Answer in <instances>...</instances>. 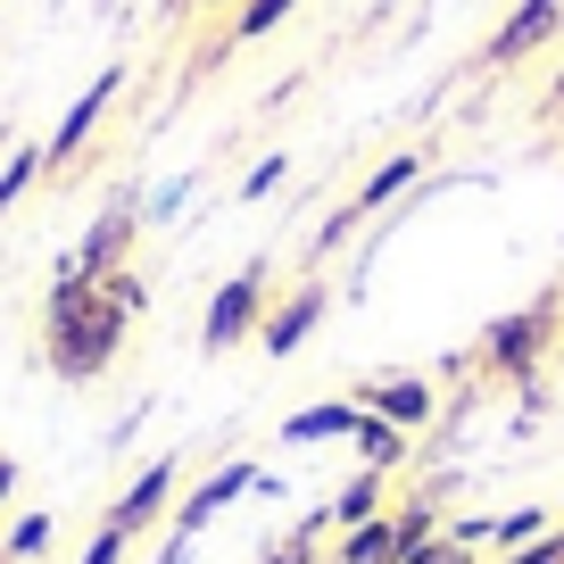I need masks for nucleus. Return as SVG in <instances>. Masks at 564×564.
<instances>
[{
  "label": "nucleus",
  "instance_id": "b1692460",
  "mask_svg": "<svg viewBox=\"0 0 564 564\" xmlns=\"http://www.w3.org/2000/svg\"><path fill=\"white\" fill-rule=\"evenodd\" d=\"M540 124H564V75L547 84V100H540Z\"/></svg>",
  "mask_w": 564,
  "mask_h": 564
},
{
  "label": "nucleus",
  "instance_id": "cd10ccee",
  "mask_svg": "<svg viewBox=\"0 0 564 564\" xmlns=\"http://www.w3.org/2000/svg\"><path fill=\"white\" fill-rule=\"evenodd\" d=\"M0 564H9V547H0Z\"/></svg>",
  "mask_w": 564,
  "mask_h": 564
},
{
  "label": "nucleus",
  "instance_id": "a211bd4d",
  "mask_svg": "<svg viewBox=\"0 0 564 564\" xmlns=\"http://www.w3.org/2000/svg\"><path fill=\"white\" fill-rule=\"evenodd\" d=\"M42 175H51V159H42V141H18V150H9V166H0V216L18 208V199L34 192Z\"/></svg>",
  "mask_w": 564,
  "mask_h": 564
},
{
  "label": "nucleus",
  "instance_id": "2eb2a0df",
  "mask_svg": "<svg viewBox=\"0 0 564 564\" xmlns=\"http://www.w3.org/2000/svg\"><path fill=\"white\" fill-rule=\"evenodd\" d=\"M349 448H357V465H373V474H399V465L415 457V441H406L399 423L366 415V406H357V423H349Z\"/></svg>",
  "mask_w": 564,
  "mask_h": 564
},
{
  "label": "nucleus",
  "instance_id": "4be33fe9",
  "mask_svg": "<svg viewBox=\"0 0 564 564\" xmlns=\"http://www.w3.org/2000/svg\"><path fill=\"white\" fill-rule=\"evenodd\" d=\"M124 556H133V540H124L117 523H91V540H84V556H75V564H124Z\"/></svg>",
  "mask_w": 564,
  "mask_h": 564
},
{
  "label": "nucleus",
  "instance_id": "f03ea898",
  "mask_svg": "<svg viewBox=\"0 0 564 564\" xmlns=\"http://www.w3.org/2000/svg\"><path fill=\"white\" fill-rule=\"evenodd\" d=\"M564 333V291H540L531 307H514V316H498L490 333L474 340V349L457 357V373H481V382H531L547 357V340Z\"/></svg>",
  "mask_w": 564,
  "mask_h": 564
},
{
  "label": "nucleus",
  "instance_id": "ddd939ff",
  "mask_svg": "<svg viewBox=\"0 0 564 564\" xmlns=\"http://www.w3.org/2000/svg\"><path fill=\"white\" fill-rule=\"evenodd\" d=\"M390 556H399V523H390V507L373 514V523L333 531V540H324V564H390Z\"/></svg>",
  "mask_w": 564,
  "mask_h": 564
},
{
  "label": "nucleus",
  "instance_id": "20e7f679",
  "mask_svg": "<svg viewBox=\"0 0 564 564\" xmlns=\"http://www.w3.org/2000/svg\"><path fill=\"white\" fill-rule=\"evenodd\" d=\"M265 307H274V249H258V258H249L241 274H225V282H216L208 316H199V349H208V357H225V349H241V340H258Z\"/></svg>",
  "mask_w": 564,
  "mask_h": 564
},
{
  "label": "nucleus",
  "instance_id": "f8f14e48",
  "mask_svg": "<svg viewBox=\"0 0 564 564\" xmlns=\"http://www.w3.org/2000/svg\"><path fill=\"white\" fill-rule=\"evenodd\" d=\"M390 507V474H373V465H357L349 481H340L333 498H324V514H333V531H357V523H373V514Z\"/></svg>",
  "mask_w": 564,
  "mask_h": 564
},
{
  "label": "nucleus",
  "instance_id": "f257e3e1",
  "mask_svg": "<svg viewBox=\"0 0 564 564\" xmlns=\"http://www.w3.org/2000/svg\"><path fill=\"white\" fill-rule=\"evenodd\" d=\"M124 333H133V316L108 300L100 282L51 274V300H42V366H51L67 390H91V382H100V373L117 366Z\"/></svg>",
  "mask_w": 564,
  "mask_h": 564
},
{
  "label": "nucleus",
  "instance_id": "6ab92c4d",
  "mask_svg": "<svg viewBox=\"0 0 564 564\" xmlns=\"http://www.w3.org/2000/svg\"><path fill=\"white\" fill-rule=\"evenodd\" d=\"M282 183H291V150H265L258 166L241 175V192H232V208H258V199H274Z\"/></svg>",
  "mask_w": 564,
  "mask_h": 564
},
{
  "label": "nucleus",
  "instance_id": "9d476101",
  "mask_svg": "<svg viewBox=\"0 0 564 564\" xmlns=\"http://www.w3.org/2000/svg\"><path fill=\"white\" fill-rule=\"evenodd\" d=\"M324 316H333V282H324V274H300L274 307H265L258 349H265V357H300L307 340H316V324H324Z\"/></svg>",
  "mask_w": 564,
  "mask_h": 564
},
{
  "label": "nucleus",
  "instance_id": "0eeeda50",
  "mask_svg": "<svg viewBox=\"0 0 564 564\" xmlns=\"http://www.w3.org/2000/svg\"><path fill=\"white\" fill-rule=\"evenodd\" d=\"M349 399L366 406V415L399 423L406 441L441 423V382H432V373H366V382H349Z\"/></svg>",
  "mask_w": 564,
  "mask_h": 564
},
{
  "label": "nucleus",
  "instance_id": "a878e982",
  "mask_svg": "<svg viewBox=\"0 0 564 564\" xmlns=\"http://www.w3.org/2000/svg\"><path fill=\"white\" fill-rule=\"evenodd\" d=\"M192 9H241V0H192Z\"/></svg>",
  "mask_w": 564,
  "mask_h": 564
},
{
  "label": "nucleus",
  "instance_id": "423d86ee",
  "mask_svg": "<svg viewBox=\"0 0 564 564\" xmlns=\"http://www.w3.org/2000/svg\"><path fill=\"white\" fill-rule=\"evenodd\" d=\"M258 481H265V465H249V457H232V465H216V474H199L192 490L175 498V514H166V540H199V531H208L225 507L258 498Z\"/></svg>",
  "mask_w": 564,
  "mask_h": 564
},
{
  "label": "nucleus",
  "instance_id": "7ed1b4c3",
  "mask_svg": "<svg viewBox=\"0 0 564 564\" xmlns=\"http://www.w3.org/2000/svg\"><path fill=\"white\" fill-rule=\"evenodd\" d=\"M423 166H432V141H399L390 159H373V166H366V183H357V192H349V199H340V208H333V216L316 225V249H307V258L340 249V241H349L357 225H373V216H382V208H390L399 192H415V183H423Z\"/></svg>",
  "mask_w": 564,
  "mask_h": 564
},
{
  "label": "nucleus",
  "instance_id": "393cba45",
  "mask_svg": "<svg viewBox=\"0 0 564 564\" xmlns=\"http://www.w3.org/2000/svg\"><path fill=\"white\" fill-rule=\"evenodd\" d=\"M9 498H18V457L0 448V507H9Z\"/></svg>",
  "mask_w": 564,
  "mask_h": 564
},
{
  "label": "nucleus",
  "instance_id": "4468645a",
  "mask_svg": "<svg viewBox=\"0 0 564 564\" xmlns=\"http://www.w3.org/2000/svg\"><path fill=\"white\" fill-rule=\"evenodd\" d=\"M357 423V399H316L300 415H282V448H316V441H349Z\"/></svg>",
  "mask_w": 564,
  "mask_h": 564
},
{
  "label": "nucleus",
  "instance_id": "5701e85b",
  "mask_svg": "<svg viewBox=\"0 0 564 564\" xmlns=\"http://www.w3.org/2000/svg\"><path fill=\"white\" fill-rule=\"evenodd\" d=\"M406 564H481V556H474V547H457V540H448V531H441V540L423 547V556H406Z\"/></svg>",
  "mask_w": 564,
  "mask_h": 564
},
{
  "label": "nucleus",
  "instance_id": "f3484780",
  "mask_svg": "<svg viewBox=\"0 0 564 564\" xmlns=\"http://www.w3.org/2000/svg\"><path fill=\"white\" fill-rule=\"evenodd\" d=\"M0 547H9V564H42V556H51V547H58V514H18V523H9V531H0Z\"/></svg>",
  "mask_w": 564,
  "mask_h": 564
},
{
  "label": "nucleus",
  "instance_id": "39448f33",
  "mask_svg": "<svg viewBox=\"0 0 564 564\" xmlns=\"http://www.w3.org/2000/svg\"><path fill=\"white\" fill-rule=\"evenodd\" d=\"M124 75H133V67H124V58H117V67H100V75H91V84H84V91H75V100H67V117H58V133L42 141V159H51V175H42V183H67L75 166H84V150H91V133H100V117H108V108H117V91H124Z\"/></svg>",
  "mask_w": 564,
  "mask_h": 564
},
{
  "label": "nucleus",
  "instance_id": "aec40b11",
  "mask_svg": "<svg viewBox=\"0 0 564 564\" xmlns=\"http://www.w3.org/2000/svg\"><path fill=\"white\" fill-rule=\"evenodd\" d=\"M547 523H556V507H507V514H498V531H490V556H507V547L540 540Z\"/></svg>",
  "mask_w": 564,
  "mask_h": 564
},
{
  "label": "nucleus",
  "instance_id": "bb28decb",
  "mask_svg": "<svg viewBox=\"0 0 564 564\" xmlns=\"http://www.w3.org/2000/svg\"><path fill=\"white\" fill-rule=\"evenodd\" d=\"M556 523H564V498H556Z\"/></svg>",
  "mask_w": 564,
  "mask_h": 564
},
{
  "label": "nucleus",
  "instance_id": "6e6552de",
  "mask_svg": "<svg viewBox=\"0 0 564 564\" xmlns=\"http://www.w3.org/2000/svg\"><path fill=\"white\" fill-rule=\"evenodd\" d=\"M556 34H564V0H514L507 25L481 42V75H514V67H531V58H540Z\"/></svg>",
  "mask_w": 564,
  "mask_h": 564
},
{
  "label": "nucleus",
  "instance_id": "412c9836",
  "mask_svg": "<svg viewBox=\"0 0 564 564\" xmlns=\"http://www.w3.org/2000/svg\"><path fill=\"white\" fill-rule=\"evenodd\" d=\"M100 291L124 307V316H150V274H141V265H117V274H108Z\"/></svg>",
  "mask_w": 564,
  "mask_h": 564
},
{
  "label": "nucleus",
  "instance_id": "9b49d317",
  "mask_svg": "<svg viewBox=\"0 0 564 564\" xmlns=\"http://www.w3.org/2000/svg\"><path fill=\"white\" fill-rule=\"evenodd\" d=\"M175 498H183V457H150V465L117 490V507H108L100 523H117L124 540H141V531H159L166 514H175Z\"/></svg>",
  "mask_w": 564,
  "mask_h": 564
},
{
  "label": "nucleus",
  "instance_id": "dca6fc26",
  "mask_svg": "<svg viewBox=\"0 0 564 564\" xmlns=\"http://www.w3.org/2000/svg\"><path fill=\"white\" fill-rule=\"evenodd\" d=\"M291 9H300V0H241V9H232V18H225V34H216V51H241V42L274 34V25L291 18Z\"/></svg>",
  "mask_w": 564,
  "mask_h": 564
},
{
  "label": "nucleus",
  "instance_id": "1a4fd4ad",
  "mask_svg": "<svg viewBox=\"0 0 564 564\" xmlns=\"http://www.w3.org/2000/svg\"><path fill=\"white\" fill-rule=\"evenodd\" d=\"M133 232H141V208L133 199H108L100 216L84 225V241L58 258V274H84V282H108L117 265H133Z\"/></svg>",
  "mask_w": 564,
  "mask_h": 564
}]
</instances>
